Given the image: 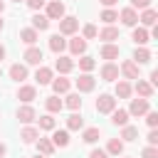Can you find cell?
I'll return each mask as SVG.
<instances>
[{
  "mask_svg": "<svg viewBox=\"0 0 158 158\" xmlns=\"http://www.w3.org/2000/svg\"><path fill=\"white\" fill-rule=\"evenodd\" d=\"M77 30H79V20H77V17L64 15V17L59 20V35H62V37H69V35H74Z\"/></svg>",
  "mask_w": 158,
  "mask_h": 158,
  "instance_id": "1",
  "label": "cell"
},
{
  "mask_svg": "<svg viewBox=\"0 0 158 158\" xmlns=\"http://www.w3.org/2000/svg\"><path fill=\"white\" fill-rule=\"evenodd\" d=\"M116 109V99L111 96V94H99V99H96V111L99 114H111Z\"/></svg>",
  "mask_w": 158,
  "mask_h": 158,
  "instance_id": "2",
  "label": "cell"
},
{
  "mask_svg": "<svg viewBox=\"0 0 158 158\" xmlns=\"http://www.w3.org/2000/svg\"><path fill=\"white\" fill-rule=\"evenodd\" d=\"M148 111H151V104H148V99H131L128 116H146Z\"/></svg>",
  "mask_w": 158,
  "mask_h": 158,
  "instance_id": "3",
  "label": "cell"
},
{
  "mask_svg": "<svg viewBox=\"0 0 158 158\" xmlns=\"http://www.w3.org/2000/svg\"><path fill=\"white\" fill-rule=\"evenodd\" d=\"M44 15H47V20H62L64 17V2L62 0H49Z\"/></svg>",
  "mask_w": 158,
  "mask_h": 158,
  "instance_id": "4",
  "label": "cell"
},
{
  "mask_svg": "<svg viewBox=\"0 0 158 158\" xmlns=\"http://www.w3.org/2000/svg\"><path fill=\"white\" fill-rule=\"evenodd\" d=\"M138 64L133 62V59H126V62H121V67H118V74H123L126 79H141L138 77Z\"/></svg>",
  "mask_w": 158,
  "mask_h": 158,
  "instance_id": "5",
  "label": "cell"
},
{
  "mask_svg": "<svg viewBox=\"0 0 158 158\" xmlns=\"http://www.w3.org/2000/svg\"><path fill=\"white\" fill-rule=\"evenodd\" d=\"M22 59L27 62V64H42V59H44V54H42V49L40 47H27L25 49V54H22Z\"/></svg>",
  "mask_w": 158,
  "mask_h": 158,
  "instance_id": "6",
  "label": "cell"
},
{
  "mask_svg": "<svg viewBox=\"0 0 158 158\" xmlns=\"http://www.w3.org/2000/svg\"><path fill=\"white\" fill-rule=\"evenodd\" d=\"M49 141H52V146H54V148H67V146H69V131H64V128H62V131H59V128H54Z\"/></svg>",
  "mask_w": 158,
  "mask_h": 158,
  "instance_id": "7",
  "label": "cell"
},
{
  "mask_svg": "<svg viewBox=\"0 0 158 158\" xmlns=\"http://www.w3.org/2000/svg\"><path fill=\"white\" fill-rule=\"evenodd\" d=\"M118 20H121L126 27H136V22H138V12H136L133 7H123V10L118 12Z\"/></svg>",
  "mask_w": 158,
  "mask_h": 158,
  "instance_id": "8",
  "label": "cell"
},
{
  "mask_svg": "<svg viewBox=\"0 0 158 158\" xmlns=\"http://www.w3.org/2000/svg\"><path fill=\"white\" fill-rule=\"evenodd\" d=\"M94 86H96V79H94L91 74H81V77L77 79V89H79V94L94 91Z\"/></svg>",
  "mask_w": 158,
  "mask_h": 158,
  "instance_id": "9",
  "label": "cell"
},
{
  "mask_svg": "<svg viewBox=\"0 0 158 158\" xmlns=\"http://www.w3.org/2000/svg\"><path fill=\"white\" fill-rule=\"evenodd\" d=\"M131 89H133L141 99H151V96H153V91H156V89H153L148 81H143V79H136V84H133Z\"/></svg>",
  "mask_w": 158,
  "mask_h": 158,
  "instance_id": "10",
  "label": "cell"
},
{
  "mask_svg": "<svg viewBox=\"0 0 158 158\" xmlns=\"http://www.w3.org/2000/svg\"><path fill=\"white\" fill-rule=\"evenodd\" d=\"M99 74H101V79H104V81H116V79H118V67H116L114 62H106V64L101 67V72H99Z\"/></svg>",
  "mask_w": 158,
  "mask_h": 158,
  "instance_id": "11",
  "label": "cell"
},
{
  "mask_svg": "<svg viewBox=\"0 0 158 158\" xmlns=\"http://www.w3.org/2000/svg\"><path fill=\"white\" fill-rule=\"evenodd\" d=\"M138 20H141L143 27H156V22H158V12H156L153 7H148V10H143V12L138 15Z\"/></svg>",
  "mask_w": 158,
  "mask_h": 158,
  "instance_id": "12",
  "label": "cell"
},
{
  "mask_svg": "<svg viewBox=\"0 0 158 158\" xmlns=\"http://www.w3.org/2000/svg\"><path fill=\"white\" fill-rule=\"evenodd\" d=\"M67 47H69V52H72V54L81 57V54L86 52V40H84V37H74V40H69V42H67Z\"/></svg>",
  "mask_w": 158,
  "mask_h": 158,
  "instance_id": "13",
  "label": "cell"
},
{
  "mask_svg": "<svg viewBox=\"0 0 158 158\" xmlns=\"http://www.w3.org/2000/svg\"><path fill=\"white\" fill-rule=\"evenodd\" d=\"M54 69H57L59 74H69V72L74 69V59H72V57H64V54H59V59L54 62Z\"/></svg>",
  "mask_w": 158,
  "mask_h": 158,
  "instance_id": "14",
  "label": "cell"
},
{
  "mask_svg": "<svg viewBox=\"0 0 158 158\" xmlns=\"http://www.w3.org/2000/svg\"><path fill=\"white\" fill-rule=\"evenodd\" d=\"M17 99H20V101H25V104H30V101H35V99H37V89H35V86H30V84H25V86H20V89H17Z\"/></svg>",
  "mask_w": 158,
  "mask_h": 158,
  "instance_id": "15",
  "label": "cell"
},
{
  "mask_svg": "<svg viewBox=\"0 0 158 158\" xmlns=\"http://www.w3.org/2000/svg\"><path fill=\"white\" fill-rule=\"evenodd\" d=\"M118 52H121V49H118V44H114V42L101 44V49H99L101 59H109V62H111V59H116V57H118Z\"/></svg>",
  "mask_w": 158,
  "mask_h": 158,
  "instance_id": "16",
  "label": "cell"
},
{
  "mask_svg": "<svg viewBox=\"0 0 158 158\" xmlns=\"http://www.w3.org/2000/svg\"><path fill=\"white\" fill-rule=\"evenodd\" d=\"M35 79H37V84L40 86H44V84H52V69L49 67H37V72H35Z\"/></svg>",
  "mask_w": 158,
  "mask_h": 158,
  "instance_id": "17",
  "label": "cell"
},
{
  "mask_svg": "<svg viewBox=\"0 0 158 158\" xmlns=\"http://www.w3.org/2000/svg\"><path fill=\"white\" fill-rule=\"evenodd\" d=\"M111 123L114 126H121V128L128 126V111L126 109H114L111 111Z\"/></svg>",
  "mask_w": 158,
  "mask_h": 158,
  "instance_id": "18",
  "label": "cell"
},
{
  "mask_svg": "<svg viewBox=\"0 0 158 158\" xmlns=\"http://www.w3.org/2000/svg\"><path fill=\"white\" fill-rule=\"evenodd\" d=\"M99 40H104V44H109V42L118 40V27H114V25H106V27L99 32Z\"/></svg>",
  "mask_w": 158,
  "mask_h": 158,
  "instance_id": "19",
  "label": "cell"
},
{
  "mask_svg": "<svg viewBox=\"0 0 158 158\" xmlns=\"http://www.w3.org/2000/svg\"><path fill=\"white\" fill-rule=\"evenodd\" d=\"M20 40H22L27 47H35V42L40 40V35H37V30H32V27H25V30H20Z\"/></svg>",
  "mask_w": 158,
  "mask_h": 158,
  "instance_id": "20",
  "label": "cell"
},
{
  "mask_svg": "<svg viewBox=\"0 0 158 158\" xmlns=\"http://www.w3.org/2000/svg\"><path fill=\"white\" fill-rule=\"evenodd\" d=\"M148 30L146 27H133V35H131V40L136 42V47H146V42H148Z\"/></svg>",
  "mask_w": 158,
  "mask_h": 158,
  "instance_id": "21",
  "label": "cell"
},
{
  "mask_svg": "<svg viewBox=\"0 0 158 158\" xmlns=\"http://www.w3.org/2000/svg\"><path fill=\"white\" fill-rule=\"evenodd\" d=\"M49 49H52L54 54H62V52L67 49V40H64L62 35H52V37H49Z\"/></svg>",
  "mask_w": 158,
  "mask_h": 158,
  "instance_id": "22",
  "label": "cell"
},
{
  "mask_svg": "<svg viewBox=\"0 0 158 158\" xmlns=\"http://www.w3.org/2000/svg\"><path fill=\"white\" fill-rule=\"evenodd\" d=\"M20 138H22V143H35V141L40 138V128H35V126H25V128L20 131Z\"/></svg>",
  "mask_w": 158,
  "mask_h": 158,
  "instance_id": "23",
  "label": "cell"
},
{
  "mask_svg": "<svg viewBox=\"0 0 158 158\" xmlns=\"http://www.w3.org/2000/svg\"><path fill=\"white\" fill-rule=\"evenodd\" d=\"M69 86H72V81H69L67 77H57V79H52V89H54V94H67Z\"/></svg>",
  "mask_w": 158,
  "mask_h": 158,
  "instance_id": "24",
  "label": "cell"
},
{
  "mask_svg": "<svg viewBox=\"0 0 158 158\" xmlns=\"http://www.w3.org/2000/svg\"><path fill=\"white\" fill-rule=\"evenodd\" d=\"M44 106H47V111H49V114H57V111H62V109H64V101L54 94V96H47V99H44Z\"/></svg>",
  "mask_w": 158,
  "mask_h": 158,
  "instance_id": "25",
  "label": "cell"
},
{
  "mask_svg": "<svg viewBox=\"0 0 158 158\" xmlns=\"http://www.w3.org/2000/svg\"><path fill=\"white\" fill-rule=\"evenodd\" d=\"M17 118H20L22 123H32V121L37 118V114H35L32 106H20V109H17Z\"/></svg>",
  "mask_w": 158,
  "mask_h": 158,
  "instance_id": "26",
  "label": "cell"
},
{
  "mask_svg": "<svg viewBox=\"0 0 158 158\" xmlns=\"http://www.w3.org/2000/svg\"><path fill=\"white\" fill-rule=\"evenodd\" d=\"M133 62L141 67V64H148L151 62V49H146V47H136V52H133Z\"/></svg>",
  "mask_w": 158,
  "mask_h": 158,
  "instance_id": "27",
  "label": "cell"
},
{
  "mask_svg": "<svg viewBox=\"0 0 158 158\" xmlns=\"http://www.w3.org/2000/svg\"><path fill=\"white\" fill-rule=\"evenodd\" d=\"M47 27H49V20H47V15H42V12H35V17H32V30L42 32V30H47Z\"/></svg>",
  "mask_w": 158,
  "mask_h": 158,
  "instance_id": "28",
  "label": "cell"
},
{
  "mask_svg": "<svg viewBox=\"0 0 158 158\" xmlns=\"http://www.w3.org/2000/svg\"><path fill=\"white\" fill-rule=\"evenodd\" d=\"M10 79H15V81L27 79V67H25V64H12V67H10Z\"/></svg>",
  "mask_w": 158,
  "mask_h": 158,
  "instance_id": "29",
  "label": "cell"
},
{
  "mask_svg": "<svg viewBox=\"0 0 158 158\" xmlns=\"http://www.w3.org/2000/svg\"><path fill=\"white\" fill-rule=\"evenodd\" d=\"M67 128H69V131H79V128H84V118H81L77 111H72L69 118H67Z\"/></svg>",
  "mask_w": 158,
  "mask_h": 158,
  "instance_id": "30",
  "label": "cell"
},
{
  "mask_svg": "<svg viewBox=\"0 0 158 158\" xmlns=\"http://www.w3.org/2000/svg\"><path fill=\"white\" fill-rule=\"evenodd\" d=\"M99 136H101V131H99L96 126H89V128H84L81 141H84V143H96V141H99Z\"/></svg>",
  "mask_w": 158,
  "mask_h": 158,
  "instance_id": "31",
  "label": "cell"
},
{
  "mask_svg": "<svg viewBox=\"0 0 158 158\" xmlns=\"http://www.w3.org/2000/svg\"><path fill=\"white\" fill-rule=\"evenodd\" d=\"M35 143H37V151H40L42 156H52V153H54V146H52L49 138H42V136H40Z\"/></svg>",
  "mask_w": 158,
  "mask_h": 158,
  "instance_id": "32",
  "label": "cell"
},
{
  "mask_svg": "<svg viewBox=\"0 0 158 158\" xmlns=\"http://www.w3.org/2000/svg\"><path fill=\"white\" fill-rule=\"evenodd\" d=\"M106 153L118 158V156L123 153V141H118V138H111V141H109V146H106Z\"/></svg>",
  "mask_w": 158,
  "mask_h": 158,
  "instance_id": "33",
  "label": "cell"
},
{
  "mask_svg": "<svg viewBox=\"0 0 158 158\" xmlns=\"http://www.w3.org/2000/svg\"><path fill=\"white\" fill-rule=\"evenodd\" d=\"M131 91H133V89H131V84H128V81H123V79H118V84H116V96H118V99H128V96H131Z\"/></svg>",
  "mask_w": 158,
  "mask_h": 158,
  "instance_id": "34",
  "label": "cell"
},
{
  "mask_svg": "<svg viewBox=\"0 0 158 158\" xmlns=\"http://www.w3.org/2000/svg\"><path fill=\"white\" fill-rule=\"evenodd\" d=\"M94 67H96L94 57H86V54H81V57H79V69H81L84 74H89V72H91Z\"/></svg>",
  "mask_w": 158,
  "mask_h": 158,
  "instance_id": "35",
  "label": "cell"
},
{
  "mask_svg": "<svg viewBox=\"0 0 158 158\" xmlns=\"http://www.w3.org/2000/svg\"><path fill=\"white\" fill-rule=\"evenodd\" d=\"M64 106H67V109H72V111H79V109H81V96H79V94H67Z\"/></svg>",
  "mask_w": 158,
  "mask_h": 158,
  "instance_id": "36",
  "label": "cell"
},
{
  "mask_svg": "<svg viewBox=\"0 0 158 158\" xmlns=\"http://www.w3.org/2000/svg\"><path fill=\"white\" fill-rule=\"evenodd\" d=\"M37 121H40V128H42V131H54V126H57V121L52 118V114H44V116H40Z\"/></svg>",
  "mask_w": 158,
  "mask_h": 158,
  "instance_id": "37",
  "label": "cell"
},
{
  "mask_svg": "<svg viewBox=\"0 0 158 158\" xmlns=\"http://www.w3.org/2000/svg\"><path fill=\"white\" fill-rule=\"evenodd\" d=\"M116 20H118V12H116L114 7H106V10L101 12V22H104V25H114Z\"/></svg>",
  "mask_w": 158,
  "mask_h": 158,
  "instance_id": "38",
  "label": "cell"
},
{
  "mask_svg": "<svg viewBox=\"0 0 158 158\" xmlns=\"http://www.w3.org/2000/svg\"><path fill=\"white\" fill-rule=\"evenodd\" d=\"M121 138H123V141H136V138H138V128H136V126H123Z\"/></svg>",
  "mask_w": 158,
  "mask_h": 158,
  "instance_id": "39",
  "label": "cell"
},
{
  "mask_svg": "<svg viewBox=\"0 0 158 158\" xmlns=\"http://www.w3.org/2000/svg\"><path fill=\"white\" fill-rule=\"evenodd\" d=\"M96 35H99L96 25H91V22H89V25H84V30H81V37H84V40H94Z\"/></svg>",
  "mask_w": 158,
  "mask_h": 158,
  "instance_id": "40",
  "label": "cell"
},
{
  "mask_svg": "<svg viewBox=\"0 0 158 158\" xmlns=\"http://www.w3.org/2000/svg\"><path fill=\"white\" fill-rule=\"evenodd\" d=\"M146 123H148L151 128H156V126H158V111H148V114H146Z\"/></svg>",
  "mask_w": 158,
  "mask_h": 158,
  "instance_id": "41",
  "label": "cell"
},
{
  "mask_svg": "<svg viewBox=\"0 0 158 158\" xmlns=\"http://www.w3.org/2000/svg\"><path fill=\"white\" fill-rule=\"evenodd\" d=\"M131 7L133 10H148L151 7V0H131Z\"/></svg>",
  "mask_w": 158,
  "mask_h": 158,
  "instance_id": "42",
  "label": "cell"
},
{
  "mask_svg": "<svg viewBox=\"0 0 158 158\" xmlns=\"http://www.w3.org/2000/svg\"><path fill=\"white\" fill-rule=\"evenodd\" d=\"M141 156H143V158H158V148H156V146H148V148L141 151Z\"/></svg>",
  "mask_w": 158,
  "mask_h": 158,
  "instance_id": "43",
  "label": "cell"
},
{
  "mask_svg": "<svg viewBox=\"0 0 158 158\" xmlns=\"http://www.w3.org/2000/svg\"><path fill=\"white\" fill-rule=\"evenodd\" d=\"M146 141H148V146H156V148H158V131L151 128V133L146 136Z\"/></svg>",
  "mask_w": 158,
  "mask_h": 158,
  "instance_id": "44",
  "label": "cell"
},
{
  "mask_svg": "<svg viewBox=\"0 0 158 158\" xmlns=\"http://www.w3.org/2000/svg\"><path fill=\"white\" fill-rule=\"evenodd\" d=\"M25 2H27V5H30V7H32V10H42V7H44V2H47V0H25Z\"/></svg>",
  "mask_w": 158,
  "mask_h": 158,
  "instance_id": "45",
  "label": "cell"
},
{
  "mask_svg": "<svg viewBox=\"0 0 158 158\" xmlns=\"http://www.w3.org/2000/svg\"><path fill=\"white\" fill-rule=\"evenodd\" d=\"M89 158H109V153H106V151H101V148H94V151L89 153Z\"/></svg>",
  "mask_w": 158,
  "mask_h": 158,
  "instance_id": "46",
  "label": "cell"
},
{
  "mask_svg": "<svg viewBox=\"0 0 158 158\" xmlns=\"http://www.w3.org/2000/svg\"><path fill=\"white\" fill-rule=\"evenodd\" d=\"M116 2H118V0H101V5H104V7H114Z\"/></svg>",
  "mask_w": 158,
  "mask_h": 158,
  "instance_id": "47",
  "label": "cell"
},
{
  "mask_svg": "<svg viewBox=\"0 0 158 158\" xmlns=\"http://www.w3.org/2000/svg\"><path fill=\"white\" fill-rule=\"evenodd\" d=\"M5 153H7V146H5V143H0V158H2Z\"/></svg>",
  "mask_w": 158,
  "mask_h": 158,
  "instance_id": "48",
  "label": "cell"
},
{
  "mask_svg": "<svg viewBox=\"0 0 158 158\" xmlns=\"http://www.w3.org/2000/svg\"><path fill=\"white\" fill-rule=\"evenodd\" d=\"M2 59H5V47L0 44V62H2Z\"/></svg>",
  "mask_w": 158,
  "mask_h": 158,
  "instance_id": "49",
  "label": "cell"
},
{
  "mask_svg": "<svg viewBox=\"0 0 158 158\" xmlns=\"http://www.w3.org/2000/svg\"><path fill=\"white\" fill-rule=\"evenodd\" d=\"M35 158H49V156H42V153H37V156H35Z\"/></svg>",
  "mask_w": 158,
  "mask_h": 158,
  "instance_id": "50",
  "label": "cell"
},
{
  "mask_svg": "<svg viewBox=\"0 0 158 158\" xmlns=\"http://www.w3.org/2000/svg\"><path fill=\"white\" fill-rule=\"evenodd\" d=\"M2 10H5V2H2V0H0V12H2Z\"/></svg>",
  "mask_w": 158,
  "mask_h": 158,
  "instance_id": "51",
  "label": "cell"
},
{
  "mask_svg": "<svg viewBox=\"0 0 158 158\" xmlns=\"http://www.w3.org/2000/svg\"><path fill=\"white\" fill-rule=\"evenodd\" d=\"M2 27H5V22H2V20H0V30H2Z\"/></svg>",
  "mask_w": 158,
  "mask_h": 158,
  "instance_id": "52",
  "label": "cell"
},
{
  "mask_svg": "<svg viewBox=\"0 0 158 158\" xmlns=\"http://www.w3.org/2000/svg\"><path fill=\"white\" fill-rule=\"evenodd\" d=\"M12 2H22V0H12Z\"/></svg>",
  "mask_w": 158,
  "mask_h": 158,
  "instance_id": "53",
  "label": "cell"
},
{
  "mask_svg": "<svg viewBox=\"0 0 158 158\" xmlns=\"http://www.w3.org/2000/svg\"><path fill=\"white\" fill-rule=\"evenodd\" d=\"M0 79H2V69H0Z\"/></svg>",
  "mask_w": 158,
  "mask_h": 158,
  "instance_id": "54",
  "label": "cell"
}]
</instances>
